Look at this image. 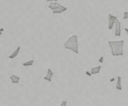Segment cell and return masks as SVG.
I'll use <instances>...</instances> for the list:
<instances>
[{
    "instance_id": "7a4b0ae2",
    "label": "cell",
    "mask_w": 128,
    "mask_h": 106,
    "mask_svg": "<svg viewBox=\"0 0 128 106\" xmlns=\"http://www.w3.org/2000/svg\"><path fill=\"white\" fill-rule=\"evenodd\" d=\"M64 47L65 50H71L76 54H78V35H73L64 42Z\"/></svg>"
},
{
    "instance_id": "52a82bcc",
    "label": "cell",
    "mask_w": 128,
    "mask_h": 106,
    "mask_svg": "<svg viewBox=\"0 0 128 106\" xmlns=\"http://www.w3.org/2000/svg\"><path fill=\"white\" fill-rule=\"evenodd\" d=\"M20 50H21V47L20 46H18V47L16 49V50L13 51V53L11 54V55L9 56V58L10 59H13V58H15L16 57H17L18 54H19V53H20Z\"/></svg>"
},
{
    "instance_id": "9a60e30c",
    "label": "cell",
    "mask_w": 128,
    "mask_h": 106,
    "mask_svg": "<svg viewBox=\"0 0 128 106\" xmlns=\"http://www.w3.org/2000/svg\"><path fill=\"white\" fill-rule=\"evenodd\" d=\"M125 31H126V32L127 33V36H128V28H126V29H125Z\"/></svg>"
},
{
    "instance_id": "9c48e42d",
    "label": "cell",
    "mask_w": 128,
    "mask_h": 106,
    "mask_svg": "<svg viewBox=\"0 0 128 106\" xmlns=\"http://www.w3.org/2000/svg\"><path fill=\"white\" fill-rule=\"evenodd\" d=\"M116 89L118 91H122V77L118 76V80H116Z\"/></svg>"
},
{
    "instance_id": "277c9868",
    "label": "cell",
    "mask_w": 128,
    "mask_h": 106,
    "mask_svg": "<svg viewBox=\"0 0 128 106\" xmlns=\"http://www.w3.org/2000/svg\"><path fill=\"white\" fill-rule=\"evenodd\" d=\"M108 27L109 30H112L113 28V26H115V22H116V20L118 19V17L114 15H112V14H108Z\"/></svg>"
},
{
    "instance_id": "3957f363",
    "label": "cell",
    "mask_w": 128,
    "mask_h": 106,
    "mask_svg": "<svg viewBox=\"0 0 128 106\" xmlns=\"http://www.w3.org/2000/svg\"><path fill=\"white\" fill-rule=\"evenodd\" d=\"M49 8L52 11L54 14H60V13H63L68 10L66 7L63 6V5L60 4L56 2H51L49 4Z\"/></svg>"
},
{
    "instance_id": "ac0fdd59",
    "label": "cell",
    "mask_w": 128,
    "mask_h": 106,
    "mask_svg": "<svg viewBox=\"0 0 128 106\" xmlns=\"http://www.w3.org/2000/svg\"><path fill=\"white\" fill-rule=\"evenodd\" d=\"M1 106H8V105H1Z\"/></svg>"
},
{
    "instance_id": "7c38bea8",
    "label": "cell",
    "mask_w": 128,
    "mask_h": 106,
    "mask_svg": "<svg viewBox=\"0 0 128 106\" xmlns=\"http://www.w3.org/2000/svg\"><path fill=\"white\" fill-rule=\"evenodd\" d=\"M60 106H67V101L66 100H63V101L60 103Z\"/></svg>"
},
{
    "instance_id": "5bb4252c",
    "label": "cell",
    "mask_w": 128,
    "mask_h": 106,
    "mask_svg": "<svg viewBox=\"0 0 128 106\" xmlns=\"http://www.w3.org/2000/svg\"><path fill=\"white\" fill-rule=\"evenodd\" d=\"M86 74H87V75H88V76H89V77H90V76L92 75V74H91V73H89L88 72H86Z\"/></svg>"
},
{
    "instance_id": "5b68a950",
    "label": "cell",
    "mask_w": 128,
    "mask_h": 106,
    "mask_svg": "<svg viewBox=\"0 0 128 106\" xmlns=\"http://www.w3.org/2000/svg\"><path fill=\"white\" fill-rule=\"evenodd\" d=\"M122 25H121V21H120L118 19L116 20V22H115V35L116 36H120L122 33Z\"/></svg>"
},
{
    "instance_id": "e0dca14e",
    "label": "cell",
    "mask_w": 128,
    "mask_h": 106,
    "mask_svg": "<svg viewBox=\"0 0 128 106\" xmlns=\"http://www.w3.org/2000/svg\"><path fill=\"white\" fill-rule=\"evenodd\" d=\"M54 1H55V2H57V1H59V0H54Z\"/></svg>"
},
{
    "instance_id": "8992f818",
    "label": "cell",
    "mask_w": 128,
    "mask_h": 106,
    "mask_svg": "<svg viewBox=\"0 0 128 106\" xmlns=\"http://www.w3.org/2000/svg\"><path fill=\"white\" fill-rule=\"evenodd\" d=\"M54 76V73L52 72V70L50 68H48L47 70V73H46V75L44 77V80L49 81V82H50L51 81H52V77Z\"/></svg>"
},
{
    "instance_id": "2e32d148",
    "label": "cell",
    "mask_w": 128,
    "mask_h": 106,
    "mask_svg": "<svg viewBox=\"0 0 128 106\" xmlns=\"http://www.w3.org/2000/svg\"><path fill=\"white\" fill-rule=\"evenodd\" d=\"M46 1H47V2H52V1H54V0H46Z\"/></svg>"
},
{
    "instance_id": "6da1fadb",
    "label": "cell",
    "mask_w": 128,
    "mask_h": 106,
    "mask_svg": "<svg viewBox=\"0 0 128 106\" xmlns=\"http://www.w3.org/2000/svg\"><path fill=\"white\" fill-rule=\"evenodd\" d=\"M108 45L112 56L116 57L124 55V40H109Z\"/></svg>"
},
{
    "instance_id": "ba28073f",
    "label": "cell",
    "mask_w": 128,
    "mask_h": 106,
    "mask_svg": "<svg viewBox=\"0 0 128 106\" xmlns=\"http://www.w3.org/2000/svg\"><path fill=\"white\" fill-rule=\"evenodd\" d=\"M101 68L102 67L101 66H97V67H92L91 68V74L92 75H95V74H98L101 71Z\"/></svg>"
},
{
    "instance_id": "8fae6325",
    "label": "cell",
    "mask_w": 128,
    "mask_h": 106,
    "mask_svg": "<svg viewBox=\"0 0 128 106\" xmlns=\"http://www.w3.org/2000/svg\"><path fill=\"white\" fill-rule=\"evenodd\" d=\"M34 60H29V61H26L25 62H23L22 65L24 67H29V66H32L34 64Z\"/></svg>"
},
{
    "instance_id": "4fadbf2b",
    "label": "cell",
    "mask_w": 128,
    "mask_h": 106,
    "mask_svg": "<svg viewBox=\"0 0 128 106\" xmlns=\"http://www.w3.org/2000/svg\"><path fill=\"white\" fill-rule=\"evenodd\" d=\"M123 18L126 20V19L128 18V12H124V16H123Z\"/></svg>"
},
{
    "instance_id": "30bf717a",
    "label": "cell",
    "mask_w": 128,
    "mask_h": 106,
    "mask_svg": "<svg viewBox=\"0 0 128 106\" xmlns=\"http://www.w3.org/2000/svg\"><path fill=\"white\" fill-rule=\"evenodd\" d=\"M10 80L13 84H18L19 82V81H20V77L16 75H12L10 77Z\"/></svg>"
}]
</instances>
